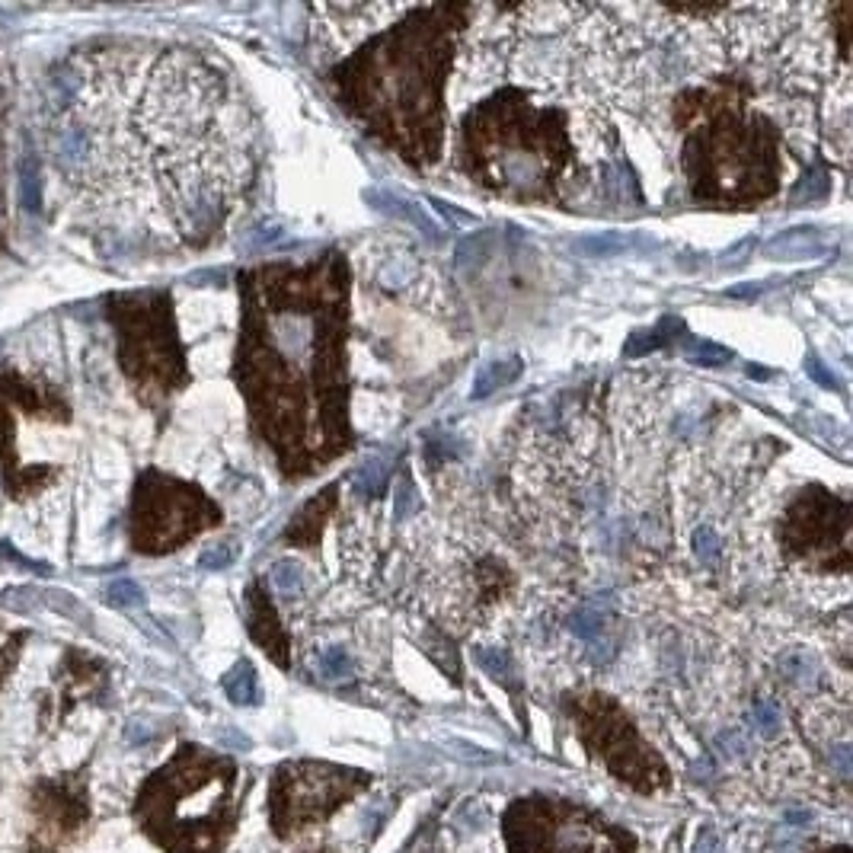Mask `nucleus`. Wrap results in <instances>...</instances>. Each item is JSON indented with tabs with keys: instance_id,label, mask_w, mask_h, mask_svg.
Returning a JSON list of instances; mask_svg holds the SVG:
<instances>
[{
	"instance_id": "obj_30",
	"label": "nucleus",
	"mask_w": 853,
	"mask_h": 853,
	"mask_svg": "<svg viewBox=\"0 0 853 853\" xmlns=\"http://www.w3.org/2000/svg\"><path fill=\"white\" fill-rule=\"evenodd\" d=\"M0 604L10 611L26 614V611H32V604H36V592H32V588H13V592H7L4 598H0Z\"/></svg>"
},
{
	"instance_id": "obj_23",
	"label": "nucleus",
	"mask_w": 853,
	"mask_h": 853,
	"mask_svg": "<svg viewBox=\"0 0 853 853\" xmlns=\"http://www.w3.org/2000/svg\"><path fill=\"white\" fill-rule=\"evenodd\" d=\"M393 512H397V518H409L413 512H419V496L413 489V480L403 477L397 492H393Z\"/></svg>"
},
{
	"instance_id": "obj_19",
	"label": "nucleus",
	"mask_w": 853,
	"mask_h": 853,
	"mask_svg": "<svg viewBox=\"0 0 853 853\" xmlns=\"http://www.w3.org/2000/svg\"><path fill=\"white\" fill-rule=\"evenodd\" d=\"M480 665L489 671L492 678H499L502 684H508V687H515V681H512V659H508V655L502 652V649H480Z\"/></svg>"
},
{
	"instance_id": "obj_9",
	"label": "nucleus",
	"mask_w": 853,
	"mask_h": 853,
	"mask_svg": "<svg viewBox=\"0 0 853 853\" xmlns=\"http://www.w3.org/2000/svg\"><path fill=\"white\" fill-rule=\"evenodd\" d=\"M112 317L122 336V365L144 387L176 390L186 384L183 346L176 339L173 310L167 294H141V298H116Z\"/></svg>"
},
{
	"instance_id": "obj_26",
	"label": "nucleus",
	"mask_w": 853,
	"mask_h": 853,
	"mask_svg": "<svg viewBox=\"0 0 853 853\" xmlns=\"http://www.w3.org/2000/svg\"><path fill=\"white\" fill-rule=\"evenodd\" d=\"M355 486H358V492H371V496H377V492L387 486V467L377 464V461H371L362 473H358Z\"/></svg>"
},
{
	"instance_id": "obj_3",
	"label": "nucleus",
	"mask_w": 853,
	"mask_h": 853,
	"mask_svg": "<svg viewBox=\"0 0 853 853\" xmlns=\"http://www.w3.org/2000/svg\"><path fill=\"white\" fill-rule=\"evenodd\" d=\"M748 87L716 80L675 100V122L687 131L684 173L697 202L751 205L780 183V141L770 119L748 112Z\"/></svg>"
},
{
	"instance_id": "obj_25",
	"label": "nucleus",
	"mask_w": 853,
	"mask_h": 853,
	"mask_svg": "<svg viewBox=\"0 0 853 853\" xmlns=\"http://www.w3.org/2000/svg\"><path fill=\"white\" fill-rule=\"evenodd\" d=\"M320 671H323L326 678H346L349 671H352V662H349V655L342 652L339 646H333V649H326V652H323Z\"/></svg>"
},
{
	"instance_id": "obj_20",
	"label": "nucleus",
	"mask_w": 853,
	"mask_h": 853,
	"mask_svg": "<svg viewBox=\"0 0 853 853\" xmlns=\"http://www.w3.org/2000/svg\"><path fill=\"white\" fill-rule=\"evenodd\" d=\"M272 582H275L278 592H285V595H298V592H301V585H304V579H301V566H298V563H291V560L275 563V569H272Z\"/></svg>"
},
{
	"instance_id": "obj_24",
	"label": "nucleus",
	"mask_w": 853,
	"mask_h": 853,
	"mask_svg": "<svg viewBox=\"0 0 853 853\" xmlns=\"http://www.w3.org/2000/svg\"><path fill=\"white\" fill-rule=\"evenodd\" d=\"M754 726H758V732L764 738H774L780 732V713H777L774 703H767V700L754 703Z\"/></svg>"
},
{
	"instance_id": "obj_12",
	"label": "nucleus",
	"mask_w": 853,
	"mask_h": 853,
	"mask_svg": "<svg viewBox=\"0 0 853 853\" xmlns=\"http://www.w3.org/2000/svg\"><path fill=\"white\" fill-rule=\"evenodd\" d=\"M246 627H250V636L256 639V646L266 652L278 668L291 665V639L275 614L272 595L262 588V582H253L250 592H246Z\"/></svg>"
},
{
	"instance_id": "obj_27",
	"label": "nucleus",
	"mask_w": 853,
	"mask_h": 853,
	"mask_svg": "<svg viewBox=\"0 0 853 853\" xmlns=\"http://www.w3.org/2000/svg\"><path fill=\"white\" fill-rule=\"evenodd\" d=\"M687 358L700 365H723L729 362V352L719 346H710V342H691V346H687Z\"/></svg>"
},
{
	"instance_id": "obj_6",
	"label": "nucleus",
	"mask_w": 853,
	"mask_h": 853,
	"mask_svg": "<svg viewBox=\"0 0 853 853\" xmlns=\"http://www.w3.org/2000/svg\"><path fill=\"white\" fill-rule=\"evenodd\" d=\"M508 853H636V834L576 799L531 793L502 812Z\"/></svg>"
},
{
	"instance_id": "obj_2",
	"label": "nucleus",
	"mask_w": 853,
	"mask_h": 853,
	"mask_svg": "<svg viewBox=\"0 0 853 853\" xmlns=\"http://www.w3.org/2000/svg\"><path fill=\"white\" fill-rule=\"evenodd\" d=\"M467 4L409 10L330 71L339 106L413 167H429L445 141V80Z\"/></svg>"
},
{
	"instance_id": "obj_28",
	"label": "nucleus",
	"mask_w": 853,
	"mask_h": 853,
	"mask_svg": "<svg viewBox=\"0 0 853 853\" xmlns=\"http://www.w3.org/2000/svg\"><path fill=\"white\" fill-rule=\"evenodd\" d=\"M694 550H697V556L703 563H716V556H719V537L710 531V528H700L697 534H694Z\"/></svg>"
},
{
	"instance_id": "obj_34",
	"label": "nucleus",
	"mask_w": 853,
	"mask_h": 853,
	"mask_svg": "<svg viewBox=\"0 0 853 853\" xmlns=\"http://www.w3.org/2000/svg\"><path fill=\"white\" fill-rule=\"evenodd\" d=\"M317 853H333V850H317Z\"/></svg>"
},
{
	"instance_id": "obj_16",
	"label": "nucleus",
	"mask_w": 853,
	"mask_h": 853,
	"mask_svg": "<svg viewBox=\"0 0 853 853\" xmlns=\"http://www.w3.org/2000/svg\"><path fill=\"white\" fill-rule=\"evenodd\" d=\"M671 323H675V320H662L659 326H655V330H639V333H633L627 346H623V355L636 358V355H646V352H652V349H662L665 342L675 336V333H665Z\"/></svg>"
},
{
	"instance_id": "obj_29",
	"label": "nucleus",
	"mask_w": 853,
	"mask_h": 853,
	"mask_svg": "<svg viewBox=\"0 0 853 853\" xmlns=\"http://www.w3.org/2000/svg\"><path fill=\"white\" fill-rule=\"evenodd\" d=\"M234 556H237V547H234V544L211 547V550L202 553V566H205V569H224V566L234 563Z\"/></svg>"
},
{
	"instance_id": "obj_11",
	"label": "nucleus",
	"mask_w": 853,
	"mask_h": 853,
	"mask_svg": "<svg viewBox=\"0 0 853 853\" xmlns=\"http://www.w3.org/2000/svg\"><path fill=\"white\" fill-rule=\"evenodd\" d=\"M850 505L822 486H806L780 521V544L790 560L815 569L850 566Z\"/></svg>"
},
{
	"instance_id": "obj_7",
	"label": "nucleus",
	"mask_w": 853,
	"mask_h": 853,
	"mask_svg": "<svg viewBox=\"0 0 853 853\" xmlns=\"http://www.w3.org/2000/svg\"><path fill=\"white\" fill-rule=\"evenodd\" d=\"M563 713L572 719L588 758L601 761L608 774L627 783L633 793L652 796L671 786L665 758L639 735L630 713L611 694L576 691L563 694Z\"/></svg>"
},
{
	"instance_id": "obj_14",
	"label": "nucleus",
	"mask_w": 853,
	"mask_h": 853,
	"mask_svg": "<svg viewBox=\"0 0 853 853\" xmlns=\"http://www.w3.org/2000/svg\"><path fill=\"white\" fill-rule=\"evenodd\" d=\"M521 358H499V362H492V365H486L483 371H480V377H477V384H473V390H470V397L473 400H483V397H489L492 390H499V387H505V384H512L515 377L521 374Z\"/></svg>"
},
{
	"instance_id": "obj_15",
	"label": "nucleus",
	"mask_w": 853,
	"mask_h": 853,
	"mask_svg": "<svg viewBox=\"0 0 853 853\" xmlns=\"http://www.w3.org/2000/svg\"><path fill=\"white\" fill-rule=\"evenodd\" d=\"M224 691L231 697V703H240V707H250V703L259 700V684H256V671L253 665L240 659L224 678Z\"/></svg>"
},
{
	"instance_id": "obj_5",
	"label": "nucleus",
	"mask_w": 853,
	"mask_h": 853,
	"mask_svg": "<svg viewBox=\"0 0 853 853\" xmlns=\"http://www.w3.org/2000/svg\"><path fill=\"white\" fill-rule=\"evenodd\" d=\"M237 777L231 758L183 745L141 786L135 822L163 853H221L240 822Z\"/></svg>"
},
{
	"instance_id": "obj_21",
	"label": "nucleus",
	"mask_w": 853,
	"mask_h": 853,
	"mask_svg": "<svg viewBox=\"0 0 853 853\" xmlns=\"http://www.w3.org/2000/svg\"><path fill=\"white\" fill-rule=\"evenodd\" d=\"M828 192V176L822 167H815L802 183L796 186L793 192V202H812V199H822V195Z\"/></svg>"
},
{
	"instance_id": "obj_18",
	"label": "nucleus",
	"mask_w": 853,
	"mask_h": 853,
	"mask_svg": "<svg viewBox=\"0 0 853 853\" xmlns=\"http://www.w3.org/2000/svg\"><path fill=\"white\" fill-rule=\"evenodd\" d=\"M141 601H144L141 588L135 582H128V579H119V582H112L106 588V604H112V608H119V611L138 608Z\"/></svg>"
},
{
	"instance_id": "obj_32",
	"label": "nucleus",
	"mask_w": 853,
	"mask_h": 853,
	"mask_svg": "<svg viewBox=\"0 0 853 853\" xmlns=\"http://www.w3.org/2000/svg\"><path fill=\"white\" fill-rule=\"evenodd\" d=\"M809 371H812V374H815L818 381H822L825 387H834V377H831V371H825L822 365L815 362V358H809Z\"/></svg>"
},
{
	"instance_id": "obj_10",
	"label": "nucleus",
	"mask_w": 853,
	"mask_h": 853,
	"mask_svg": "<svg viewBox=\"0 0 853 853\" xmlns=\"http://www.w3.org/2000/svg\"><path fill=\"white\" fill-rule=\"evenodd\" d=\"M221 524L218 505L202 489L147 470L135 489L131 540L141 553H170L192 534Z\"/></svg>"
},
{
	"instance_id": "obj_4",
	"label": "nucleus",
	"mask_w": 853,
	"mask_h": 853,
	"mask_svg": "<svg viewBox=\"0 0 853 853\" xmlns=\"http://www.w3.org/2000/svg\"><path fill=\"white\" fill-rule=\"evenodd\" d=\"M467 176L515 202H553L572 163L566 112L537 106L524 90H499L461 122Z\"/></svg>"
},
{
	"instance_id": "obj_13",
	"label": "nucleus",
	"mask_w": 853,
	"mask_h": 853,
	"mask_svg": "<svg viewBox=\"0 0 853 853\" xmlns=\"http://www.w3.org/2000/svg\"><path fill=\"white\" fill-rule=\"evenodd\" d=\"M336 496H339V483H330L320 492V496L310 499L301 512L294 515V521L288 524V531H285L288 544H294V547H310V544H314V540L320 537V531H323L326 518H330V512H333Z\"/></svg>"
},
{
	"instance_id": "obj_1",
	"label": "nucleus",
	"mask_w": 853,
	"mask_h": 853,
	"mask_svg": "<svg viewBox=\"0 0 853 853\" xmlns=\"http://www.w3.org/2000/svg\"><path fill=\"white\" fill-rule=\"evenodd\" d=\"M240 298L234 377L253 429L275 451L285 477H307L355 445L346 253L250 269L240 275Z\"/></svg>"
},
{
	"instance_id": "obj_22",
	"label": "nucleus",
	"mask_w": 853,
	"mask_h": 853,
	"mask_svg": "<svg viewBox=\"0 0 853 853\" xmlns=\"http://www.w3.org/2000/svg\"><path fill=\"white\" fill-rule=\"evenodd\" d=\"M601 623H604L601 611H579V614H572L569 630L576 636H582V639H588V643H595L598 633H601Z\"/></svg>"
},
{
	"instance_id": "obj_31",
	"label": "nucleus",
	"mask_w": 853,
	"mask_h": 853,
	"mask_svg": "<svg viewBox=\"0 0 853 853\" xmlns=\"http://www.w3.org/2000/svg\"><path fill=\"white\" fill-rule=\"evenodd\" d=\"M697 853H719V838L713 828H703L697 838Z\"/></svg>"
},
{
	"instance_id": "obj_33",
	"label": "nucleus",
	"mask_w": 853,
	"mask_h": 853,
	"mask_svg": "<svg viewBox=\"0 0 853 853\" xmlns=\"http://www.w3.org/2000/svg\"><path fill=\"white\" fill-rule=\"evenodd\" d=\"M815 853H850V847L838 844V847H825V850H815Z\"/></svg>"
},
{
	"instance_id": "obj_17",
	"label": "nucleus",
	"mask_w": 853,
	"mask_h": 853,
	"mask_svg": "<svg viewBox=\"0 0 853 853\" xmlns=\"http://www.w3.org/2000/svg\"><path fill=\"white\" fill-rule=\"evenodd\" d=\"M23 205H26V211H32V215L42 208V176H39L36 157H26V163H23Z\"/></svg>"
},
{
	"instance_id": "obj_8",
	"label": "nucleus",
	"mask_w": 853,
	"mask_h": 853,
	"mask_svg": "<svg viewBox=\"0 0 853 853\" xmlns=\"http://www.w3.org/2000/svg\"><path fill=\"white\" fill-rule=\"evenodd\" d=\"M371 774L330 761H285L269 783V825L278 841H291L304 828L330 818L371 786Z\"/></svg>"
}]
</instances>
